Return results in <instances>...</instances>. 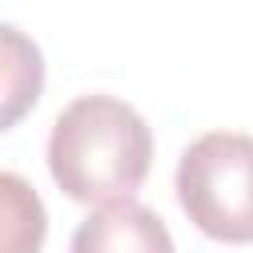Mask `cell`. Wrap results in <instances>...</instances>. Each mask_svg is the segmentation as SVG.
<instances>
[{
	"label": "cell",
	"mask_w": 253,
	"mask_h": 253,
	"mask_svg": "<svg viewBox=\"0 0 253 253\" xmlns=\"http://www.w3.org/2000/svg\"><path fill=\"white\" fill-rule=\"evenodd\" d=\"M0 194H4V253H40L47 233L40 194L12 170L0 174Z\"/></svg>",
	"instance_id": "5"
},
{
	"label": "cell",
	"mask_w": 253,
	"mask_h": 253,
	"mask_svg": "<svg viewBox=\"0 0 253 253\" xmlns=\"http://www.w3.org/2000/svg\"><path fill=\"white\" fill-rule=\"evenodd\" d=\"M0 59H4V126H16V119L40 99L43 63L40 47L12 24H0Z\"/></svg>",
	"instance_id": "4"
},
{
	"label": "cell",
	"mask_w": 253,
	"mask_h": 253,
	"mask_svg": "<svg viewBox=\"0 0 253 253\" xmlns=\"http://www.w3.org/2000/svg\"><path fill=\"white\" fill-rule=\"evenodd\" d=\"M71 253H174V237L150 206L119 202L87 213L75 225Z\"/></svg>",
	"instance_id": "3"
},
{
	"label": "cell",
	"mask_w": 253,
	"mask_h": 253,
	"mask_svg": "<svg viewBox=\"0 0 253 253\" xmlns=\"http://www.w3.org/2000/svg\"><path fill=\"white\" fill-rule=\"evenodd\" d=\"M186 217L213 241H253V134L206 130L194 138L174 174Z\"/></svg>",
	"instance_id": "2"
},
{
	"label": "cell",
	"mask_w": 253,
	"mask_h": 253,
	"mask_svg": "<svg viewBox=\"0 0 253 253\" xmlns=\"http://www.w3.org/2000/svg\"><path fill=\"white\" fill-rule=\"evenodd\" d=\"M154 138L146 119L115 95H79L47 134V170L55 186L83 206L134 202L150 174Z\"/></svg>",
	"instance_id": "1"
}]
</instances>
